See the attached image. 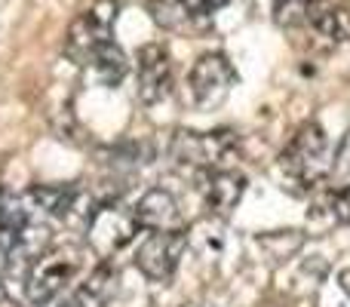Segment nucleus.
I'll list each match as a JSON object with an SVG mask.
<instances>
[{"mask_svg":"<svg viewBox=\"0 0 350 307\" xmlns=\"http://www.w3.org/2000/svg\"><path fill=\"white\" fill-rule=\"evenodd\" d=\"M332 163H335L332 142H329L326 129L320 123H304L289 139V145L283 148V154H280L283 172L304 187L326 181L329 172H332Z\"/></svg>","mask_w":350,"mask_h":307,"instance_id":"f257e3e1","label":"nucleus"},{"mask_svg":"<svg viewBox=\"0 0 350 307\" xmlns=\"http://www.w3.org/2000/svg\"><path fill=\"white\" fill-rule=\"evenodd\" d=\"M83 271V252L74 246L46 249L25 273V295L34 307L53 304Z\"/></svg>","mask_w":350,"mask_h":307,"instance_id":"f03ea898","label":"nucleus"},{"mask_svg":"<svg viewBox=\"0 0 350 307\" xmlns=\"http://www.w3.org/2000/svg\"><path fill=\"white\" fill-rule=\"evenodd\" d=\"M142 230L135 209L123 206L120 200H111L92 209L86 218V246L98 255V258H114L120 249H126Z\"/></svg>","mask_w":350,"mask_h":307,"instance_id":"7ed1b4c3","label":"nucleus"},{"mask_svg":"<svg viewBox=\"0 0 350 307\" xmlns=\"http://www.w3.org/2000/svg\"><path fill=\"white\" fill-rule=\"evenodd\" d=\"M117 12H120L117 0H98L96 6H90L86 12H80V16L74 18L71 28H68V37H65V55L74 65L86 68L98 49L108 46L111 34H114Z\"/></svg>","mask_w":350,"mask_h":307,"instance_id":"20e7f679","label":"nucleus"},{"mask_svg":"<svg viewBox=\"0 0 350 307\" xmlns=\"http://www.w3.org/2000/svg\"><path fill=\"white\" fill-rule=\"evenodd\" d=\"M237 145L230 129H215V133H193V129H178L170 139V157L178 166L191 169H221L224 157L230 154V148Z\"/></svg>","mask_w":350,"mask_h":307,"instance_id":"39448f33","label":"nucleus"},{"mask_svg":"<svg viewBox=\"0 0 350 307\" xmlns=\"http://www.w3.org/2000/svg\"><path fill=\"white\" fill-rule=\"evenodd\" d=\"M187 249V230H151L135 249V267L151 283H170Z\"/></svg>","mask_w":350,"mask_h":307,"instance_id":"423d86ee","label":"nucleus"},{"mask_svg":"<svg viewBox=\"0 0 350 307\" xmlns=\"http://www.w3.org/2000/svg\"><path fill=\"white\" fill-rule=\"evenodd\" d=\"M237 83V71L228 62V55L221 53H206L193 62L191 77H187V86H191V98L197 108L212 111L230 96Z\"/></svg>","mask_w":350,"mask_h":307,"instance_id":"0eeeda50","label":"nucleus"},{"mask_svg":"<svg viewBox=\"0 0 350 307\" xmlns=\"http://www.w3.org/2000/svg\"><path fill=\"white\" fill-rule=\"evenodd\" d=\"M172 90V62L160 43H145L135 59V92L142 105H160Z\"/></svg>","mask_w":350,"mask_h":307,"instance_id":"6e6552de","label":"nucleus"},{"mask_svg":"<svg viewBox=\"0 0 350 307\" xmlns=\"http://www.w3.org/2000/svg\"><path fill=\"white\" fill-rule=\"evenodd\" d=\"M304 25L329 43L350 40V0H310L304 6Z\"/></svg>","mask_w":350,"mask_h":307,"instance_id":"1a4fd4ad","label":"nucleus"},{"mask_svg":"<svg viewBox=\"0 0 350 307\" xmlns=\"http://www.w3.org/2000/svg\"><path fill=\"white\" fill-rule=\"evenodd\" d=\"M133 209L142 230H148V234L151 230H187L178 200L170 191H163V187H151L148 193H142V200Z\"/></svg>","mask_w":350,"mask_h":307,"instance_id":"9d476101","label":"nucleus"},{"mask_svg":"<svg viewBox=\"0 0 350 307\" xmlns=\"http://www.w3.org/2000/svg\"><path fill=\"white\" fill-rule=\"evenodd\" d=\"M203 200L206 209L215 212V215H230L237 209V203L243 200V191H246V175L234 172V169H212V172L203 175Z\"/></svg>","mask_w":350,"mask_h":307,"instance_id":"9b49d317","label":"nucleus"},{"mask_svg":"<svg viewBox=\"0 0 350 307\" xmlns=\"http://www.w3.org/2000/svg\"><path fill=\"white\" fill-rule=\"evenodd\" d=\"M129 71V62H126V53H123L120 46H117L114 40L108 43V46H102L96 55H92V62L86 65V74H90V80H96L98 86H117L123 77H126Z\"/></svg>","mask_w":350,"mask_h":307,"instance_id":"f8f14e48","label":"nucleus"},{"mask_svg":"<svg viewBox=\"0 0 350 307\" xmlns=\"http://www.w3.org/2000/svg\"><path fill=\"white\" fill-rule=\"evenodd\" d=\"M114 280L117 277L108 271V267L92 271L90 277L83 280V286L77 289V295H74V304H77V307H108L111 289H114Z\"/></svg>","mask_w":350,"mask_h":307,"instance_id":"ddd939ff","label":"nucleus"},{"mask_svg":"<svg viewBox=\"0 0 350 307\" xmlns=\"http://www.w3.org/2000/svg\"><path fill=\"white\" fill-rule=\"evenodd\" d=\"M151 16L163 28H181L185 22H191V16L185 12V6L178 0H151Z\"/></svg>","mask_w":350,"mask_h":307,"instance_id":"4468645a","label":"nucleus"},{"mask_svg":"<svg viewBox=\"0 0 350 307\" xmlns=\"http://www.w3.org/2000/svg\"><path fill=\"white\" fill-rule=\"evenodd\" d=\"M326 209L338 224H350V185L341 187V191H335L332 197H329Z\"/></svg>","mask_w":350,"mask_h":307,"instance_id":"2eb2a0df","label":"nucleus"},{"mask_svg":"<svg viewBox=\"0 0 350 307\" xmlns=\"http://www.w3.org/2000/svg\"><path fill=\"white\" fill-rule=\"evenodd\" d=\"M310 0H277V18L283 25H298L304 18V6Z\"/></svg>","mask_w":350,"mask_h":307,"instance_id":"dca6fc26","label":"nucleus"},{"mask_svg":"<svg viewBox=\"0 0 350 307\" xmlns=\"http://www.w3.org/2000/svg\"><path fill=\"white\" fill-rule=\"evenodd\" d=\"M181 6H185V12L187 16H206V12H212L215 10V0H178Z\"/></svg>","mask_w":350,"mask_h":307,"instance_id":"f3484780","label":"nucleus"},{"mask_svg":"<svg viewBox=\"0 0 350 307\" xmlns=\"http://www.w3.org/2000/svg\"><path fill=\"white\" fill-rule=\"evenodd\" d=\"M123 151H129V145H120V148H114V151H111V157H120ZM126 160L133 163V166H135V163H142V148L135 145V148H133V154H126ZM111 166H120V160H114V163H111Z\"/></svg>","mask_w":350,"mask_h":307,"instance_id":"a211bd4d","label":"nucleus"},{"mask_svg":"<svg viewBox=\"0 0 350 307\" xmlns=\"http://www.w3.org/2000/svg\"><path fill=\"white\" fill-rule=\"evenodd\" d=\"M341 289H345L347 295H350V271H345V273H341Z\"/></svg>","mask_w":350,"mask_h":307,"instance_id":"6ab92c4d","label":"nucleus"},{"mask_svg":"<svg viewBox=\"0 0 350 307\" xmlns=\"http://www.w3.org/2000/svg\"><path fill=\"white\" fill-rule=\"evenodd\" d=\"M3 298H6V292H3V277H0V304H3Z\"/></svg>","mask_w":350,"mask_h":307,"instance_id":"aec40b11","label":"nucleus"},{"mask_svg":"<svg viewBox=\"0 0 350 307\" xmlns=\"http://www.w3.org/2000/svg\"><path fill=\"white\" fill-rule=\"evenodd\" d=\"M46 307H77V304L71 302V304H46Z\"/></svg>","mask_w":350,"mask_h":307,"instance_id":"412c9836","label":"nucleus"},{"mask_svg":"<svg viewBox=\"0 0 350 307\" xmlns=\"http://www.w3.org/2000/svg\"><path fill=\"white\" fill-rule=\"evenodd\" d=\"M224 3H228V0H215V6H224Z\"/></svg>","mask_w":350,"mask_h":307,"instance_id":"4be33fe9","label":"nucleus"}]
</instances>
